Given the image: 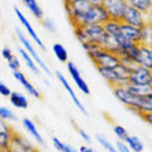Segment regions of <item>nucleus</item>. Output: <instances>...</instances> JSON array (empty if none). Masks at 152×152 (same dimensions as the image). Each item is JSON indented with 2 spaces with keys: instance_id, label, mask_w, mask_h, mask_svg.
Here are the masks:
<instances>
[{
  "instance_id": "obj_1",
  "label": "nucleus",
  "mask_w": 152,
  "mask_h": 152,
  "mask_svg": "<svg viewBox=\"0 0 152 152\" xmlns=\"http://www.w3.org/2000/svg\"><path fill=\"white\" fill-rule=\"evenodd\" d=\"M112 91L113 96L116 97V100L120 101L129 109H132L133 112L138 113L140 116L152 112V96H133L132 93H129L126 90L124 86L112 87Z\"/></svg>"
},
{
  "instance_id": "obj_2",
  "label": "nucleus",
  "mask_w": 152,
  "mask_h": 152,
  "mask_svg": "<svg viewBox=\"0 0 152 152\" xmlns=\"http://www.w3.org/2000/svg\"><path fill=\"white\" fill-rule=\"evenodd\" d=\"M82 47L88 54L94 65L98 68H113L120 64V58L113 53L105 50L100 44L94 43H82Z\"/></svg>"
},
{
  "instance_id": "obj_3",
  "label": "nucleus",
  "mask_w": 152,
  "mask_h": 152,
  "mask_svg": "<svg viewBox=\"0 0 152 152\" xmlns=\"http://www.w3.org/2000/svg\"><path fill=\"white\" fill-rule=\"evenodd\" d=\"M75 35L80 43L100 44L102 37L105 36V31L104 26L100 24L79 25V26H75Z\"/></svg>"
},
{
  "instance_id": "obj_4",
  "label": "nucleus",
  "mask_w": 152,
  "mask_h": 152,
  "mask_svg": "<svg viewBox=\"0 0 152 152\" xmlns=\"http://www.w3.org/2000/svg\"><path fill=\"white\" fill-rule=\"evenodd\" d=\"M129 71L130 68L123 64H119L113 68H98L100 75L108 82L112 87L124 86L129 82Z\"/></svg>"
},
{
  "instance_id": "obj_5",
  "label": "nucleus",
  "mask_w": 152,
  "mask_h": 152,
  "mask_svg": "<svg viewBox=\"0 0 152 152\" xmlns=\"http://www.w3.org/2000/svg\"><path fill=\"white\" fill-rule=\"evenodd\" d=\"M17 36H18V40H20V43L22 44V48H24L25 51L28 53L29 56L32 57V60L35 61V64L37 65V68L40 69V71H43L46 75H53L51 73V69H50V66H48L46 62L43 61V58L39 56V53L35 50V47H33L32 42L29 40V37L25 35V32H22L21 29H17Z\"/></svg>"
},
{
  "instance_id": "obj_6",
  "label": "nucleus",
  "mask_w": 152,
  "mask_h": 152,
  "mask_svg": "<svg viewBox=\"0 0 152 152\" xmlns=\"http://www.w3.org/2000/svg\"><path fill=\"white\" fill-rule=\"evenodd\" d=\"M90 6H91V4L88 3L87 0H72V1H69V3L65 4L68 17H69V20H71L73 26H79V25L82 24L83 15L86 14V11L88 10Z\"/></svg>"
},
{
  "instance_id": "obj_7",
  "label": "nucleus",
  "mask_w": 152,
  "mask_h": 152,
  "mask_svg": "<svg viewBox=\"0 0 152 152\" xmlns=\"http://www.w3.org/2000/svg\"><path fill=\"white\" fill-rule=\"evenodd\" d=\"M137 86H151L152 87V69L144 68L140 65H133L129 71V82Z\"/></svg>"
},
{
  "instance_id": "obj_8",
  "label": "nucleus",
  "mask_w": 152,
  "mask_h": 152,
  "mask_svg": "<svg viewBox=\"0 0 152 152\" xmlns=\"http://www.w3.org/2000/svg\"><path fill=\"white\" fill-rule=\"evenodd\" d=\"M108 20H109V17L105 12L104 7L101 4H96V6H90L88 7V10L83 15V20H82V24L80 25H91V24L104 25Z\"/></svg>"
},
{
  "instance_id": "obj_9",
  "label": "nucleus",
  "mask_w": 152,
  "mask_h": 152,
  "mask_svg": "<svg viewBox=\"0 0 152 152\" xmlns=\"http://www.w3.org/2000/svg\"><path fill=\"white\" fill-rule=\"evenodd\" d=\"M120 22L127 24V25H130V26H134V28H141V26H144L145 24H148L149 21H148V18H147V14H142V12L137 11L136 8L127 6V7L124 8L123 14H122Z\"/></svg>"
},
{
  "instance_id": "obj_10",
  "label": "nucleus",
  "mask_w": 152,
  "mask_h": 152,
  "mask_svg": "<svg viewBox=\"0 0 152 152\" xmlns=\"http://www.w3.org/2000/svg\"><path fill=\"white\" fill-rule=\"evenodd\" d=\"M101 6L104 7L105 12L108 14L109 20L120 21L124 8L127 7V1L126 0H102Z\"/></svg>"
},
{
  "instance_id": "obj_11",
  "label": "nucleus",
  "mask_w": 152,
  "mask_h": 152,
  "mask_svg": "<svg viewBox=\"0 0 152 152\" xmlns=\"http://www.w3.org/2000/svg\"><path fill=\"white\" fill-rule=\"evenodd\" d=\"M14 12H15V15H17V18H18V21H20V24L22 25V28L25 29V35L31 37V39H32L33 42L37 44V47H39L40 50H44V48H46V46H44V43L40 40L39 35H37L36 31L33 29L32 24L29 22V20L24 15V12L21 11L18 7H14Z\"/></svg>"
},
{
  "instance_id": "obj_12",
  "label": "nucleus",
  "mask_w": 152,
  "mask_h": 152,
  "mask_svg": "<svg viewBox=\"0 0 152 152\" xmlns=\"http://www.w3.org/2000/svg\"><path fill=\"white\" fill-rule=\"evenodd\" d=\"M8 152H39L35 145L26 138V137L21 136L20 133H15V136L12 137L11 144L7 148Z\"/></svg>"
},
{
  "instance_id": "obj_13",
  "label": "nucleus",
  "mask_w": 152,
  "mask_h": 152,
  "mask_svg": "<svg viewBox=\"0 0 152 152\" xmlns=\"http://www.w3.org/2000/svg\"><path fill=\"white\" fill-rule=\"evenodd\" d=\"M66 69H68V72H69V75H71V77H72V80L75 82L76 87L79 88L83 94L88 96V94H90V87H88V84L86 83V80L83 79V76L80 73L79 68L75 65V62L68 61V62H66Z\"/></svg>"
},
{
  "instance_id": "obj_14",
  "label": "nucleus",
  "mask_w": 152,
  "mask_h": 152,
  "mask_svg": "<svg viewBox=\"0 0 152 152\" xmlns=\"http://www.w3.org/2000/svg\"><path fill=\"white\" fill-rule=\"evenodd\" d=\"M56 76H57V79L60 80V83L62 84V87H64L65 90H66V93H68L69 96H71V100H72V101H73V104H75L76 107H77V109H79V111H80L82 113H83L84 116H87V115H88L87 109L84 108V105L82 104V101L79 100V97L76 96L75 90H73V88L71 87V84H69L68 79H66V77H65V76L62 75L61 72H57V73H56Z\"/></svg>"
},
{
  "instance_id": "obj_15",
  "label": "nucleus",
  "mask_w": 152,
  "mask_h": 152,
  "mask_svg": "<svg viewBox=\"0 0 152 152\" xmlns=\"http://www.w3.org/2000/svg\"><path fill=\"white\" fill-rule=\"evenodd\" d=\"M15 133L17 132L12 129L11 124H8L6 120L0 119V149H7L10 147Z\"/></svg>"
},
{
  "instance_id": "obj_16",
  "label": "nucleus",
  "mask_w": 152,
  "mask_h": 152,
  "mask_svg": "<svg viewBox=\"0 0 152 152\" xmlns=\"http://www.w3.org/2000/svg\"><path fill=\"white\" fill-rule=\"evenodd\" d=\"M12 76H14V79H15L17 82H20V83L22 84V87L26 90V93H28L29 96L35 97V98H40V97H42V94H40V91L37 90V87H35V86L29 82V79L26 77L25 73H22L21 71H14Z\"/></svg>"
},
{
  "instance_id": "obj_17",
  "label": "nucleus",
  "mask_w": 152,
  "mask_h": 152,
  "mask_svg": "<svg viewBox=\"0 0 152 152\" xmlns=\"http://www.w3.org/2000/svg\"><path fill=\"white\" fill-rule=\"evenodd\" d=\"M119 36L123 37L124 40H127L133 44H138V37H140V28H134L127 24L120 22L119 28Z\"/></svg>"
},
{
  "instance_id": "obj_18",
  "label": "nucleus",
  "mask_w": 152,
  "mask_h": 152,
  "mask_svg": "<svg viewBox=\"0 0 152 152\" xmlns=\"http://www.w3.org/2000/svg\"><path fill=\"white\" fill-rule=\"evenodd\" d=\"M22 126H24V129L26 130V133L32 137L33 140L36 141L37 144H40V145L44 144L43 136H42V134H40V132L37 130L36 124H35V122H33V120H31L29 118H24V119H22Z\"/></svg>"
},
{
  "instance_id": "obj_19",
  "label": "nucleus",
  "mask_w": 152,
  "mask_h": 152,
  "mask_svg": "<svg viewBox=\"0 0 152 152\" xmlns=\"http://www.w3.org/2000/svg\"><path fill=\"white\" fill-rule=\"evenodd\" d=\"M8 100H10L12 107H15L18 109H26L29 105V101L26 98V96L24 93H20V91H11V94L8 96Z\"/></svg>"
},
{
  "instance_id": "obj_20",
  "label": "nucleus",
  "mask_w": 152,
  "mask_h": 152,
  "mask_svg": "<svg viewBox=\"0 0 152 152\" xmlns=\"http://www.w3.org/2000/svg\"><path fill=\"white\" fill-rule=\"evenodd\" d=\"M127 6L148 15L152 8V0H127Z\"/></svg>"
},
{
  "instance_id": "obj_21",
  "label": "nucleus",
  "mask_w": 152,
  "mask_h": 152,
  "mask_svg": "<svg viewBox=\"0 0 152 152\" xmlns=\"http://www.w3.org/2000/svg\"><path fill=\"white\" fill-rule=\"evenodd\" d=\"M124 87L129 93H132L133 96H152V87L151 86H137V84H124Z\"/></svg>"
},
{
  "instance_id": "obj_22",
  "label": "nucleus",
  "mask_w": 152,
  "mask_h": 152,
  "mask_svg": "<svg viewBox=\"0 0 152 152\" xmlns=\"http://www.w3.org/2000/svg\"><path fill=\"white\" fill-rule=\"evenodd\" d=\"M152 40V26L151 24H145L140 28V37H138V44L141 46H151Z\"/></svg>"
},
{
  "instance_id": "obj_23",
  "label": "nucleus",
  "mask_w": 152,
  "mask_h": 152,
  "mask_svg": "<svg viewBox=\"0 0 152 152\" xmlns=\"http://www.w3.org/2000/svg\"><path fill=\"white\" fill-rule=\"evenodd\" d=\"M123 142L127 145L129 149L132 152H142L144 151V144H142V141L137 136H130V134H129L123 140Z\"/></svg>"
},
{
  "instance_id": "obj_24",
  "label": "nucleus",
  "mask_w": 152,
  "mask_h": 152,
  "mask_svg": "<svg viewBox=\"0 0 152 152\" xmlns=\"http://www.w3.org/2000/svg\"><path fill=\"white\" fill-rule=\"evenodd\" d=\"M22 3L35 18H37V20L43 18V10H42V7L39 6L36 0H22Z\"/></svg>"
},
{
  "instance_id": "obj_25",
  "label": "nucleus",
  "mask_w": 152,
  "mask_h": 152,
  "mask_svg": "<svg viewBox=\"0 0 152 152\" xmlns=\"http://www.w3.org/2000/svg\"><path fill=\"white\" fill-rule=\"evenodd\" d=\"M53 53H54V56H56V58L60 62H68L69 61V54L68 51H66V48H65L64 44L61 43H54L53 44Z\"/></svg>"
},
{
  "instance_id": "obj_26",
  "label": "nucleus",
  "mask_w": 152,
  "mask_h": 152,
  "mask_svg": "<svg viewBox=\"0 0 152 152\" xmlns=\"http://www.w3.org/2000/svg\"><path fill=\"white\" fill-rule=\"evenodd\" d=\"M104 31L108 36H119V28H120V21L108 20L104 25Z\"/></svg>"
},
{
  "instance_id": "obj_27",
  "label": "nucleus",
  "mask_w": 152,
  "mask_h": 152,
  "mask_svg": "<svg viewBox=\"0 0 152 152\" xmlns=\"http://www.w3.org/2000/svg\"><path fill=\"white\" fill-rule=\"evenodd\" d=\"M18 53H20V56L22 57V60L25 61V64H26V66H28V69H31V71H32L33 73H37V75H39L40 73V69L37 68V65L35 64V61L32 60V57L29 56L28 53L25 51L24 48L22 47H20L18 48Z\"/></svg>"
},
{
  "instance_id": "obj_28",
  "label": "nucleus",
  "mask_w": 152,
  "mask_h": 152,
  "mask_svg": "<svg viewBox=\"0 0 152 152\" xmlns=\"http://www.w3.org/2000/svg\"><path fill=\"white\" fill-rule=\"evenodd\" d=\"M97 141H98V144L104 148V151H108V152H116V148L115 145L111 142V141L107 138V137H104L102 134H97Z\"/></svg>"
},
{
  "instance_id": "obj_29",
  "label": "nucleus",
  "mask_w": 152,
  "mask_h": 152,
  "mask_svg": "<svg viewBox=\"0 0 152 152\" xmlns=\"http://www.w3.org/2000/svg\"><path fill=\"white\" fill-rule=\"evenodd\" d=\"M0 119L6 120V122H8V120H17V116L10 108H7V107H0Z\"/></svg>"
},
{
  "instance_id": "obj_30",
  "label": "nucleus",
  "mask_w": 152,
  "mask_h": 152,
  "mask_svg": "<svg viewBox=\"0 0 152 152\" xmlns=\"http://www.w3.org/2000/svg\"><path fill=\"white\" fill-rule=\"evenodd\" d=\"M112 130H113V134H115L118 138H119L120 141H123L126 137L129 136V133H127V130L123 127V126H120V124H113V127H112Z\"/></svg>"
},
{
  "instance_id": "obj_31",
  "label": "nucleus",
  "mask_w": 152,
  "mask_h": 152,
  "mask_svg": "<svg viewBox=\"0 0 152 152\" xmlns=\"http://www.w3.org/2000/svg\"><path fill=\"white\" fill-rule=\"evenodd\" d=\"M40 21H42V25H43V28L46 29V31H48V32H51V33L56 32V24H54V21H53L51 18L43 17Z\"/></svg>"
},
{
  "instance_id": "obj_32",
  "label": "nucleus",
  "mask_w": 152,
  "mask_h": 152,
  "mask_svg": "<svg viewBox=\"0 0 152 152\" xmlns=\"http://www.w3.org/2000/svg\"><path fill=\"white\" fill-rule=\"evenodd\" d=\"M7 64H8V68L11 69L12 72H14V71H20V68H21V62H20V60L17 58V56H14L11 60H8Z\"/></svg>"
},
{
  "instance_id": "obj_33",
  "label": "nucleus",
  "mask_w": 152,
  "mask_h": 152,
  "mask_svg": "<svg viewBox=\"0 0 152 152\" xmlns=\"http://www.w3.org/2000/svg\"><path fill=\"white\" fill-rule=\"evenodd\" d=\"M51 142H53V145H54V148H56L57 151L64 152V149H65V142H62V141H61L58 137H53V138H51Z\"/></svg>"
},
{
  "instance_id": "obj_34",
  "label": "nucleus",
  "mask_w": 152,
  "mask_h": 152,
  "mask_svg": "<svg viewBox=\"0 0 152 152\" xmlns=\"http://www.w3.org/2000/svg\"><path fill=\"white\" fill-rule=\"evenodd\" d=\"M14 56H15V54H14V51H12L10 47H3V50H1V57H3L6 61L11 60Z\"/></svg>"
},
{
  "instance_id": "obj_35",
  "label": "nucleus",
  "mask_w": 152,
  "mask_h": 152,
  "mask_svg": "<svg viewBox=\"0 0 152 152\" xmlns=\"http://www.w3.org/2000/svg\"><path fill=\"white\" fill-rule=\"evenodd\" d=\"M11 94V90L8 87L7 84H4L1 80H0V96H4V97H8Z\"/></svg>"
},
{
  "instance_id": "obj_36",
  "label": "nucleus",
  "mask_w": 152,
  "mask_h": 152,
  "mask_svg": "<svg viewBox=\"0 0 152 152\" xmlns=\"http://www.w3.org/2000/svg\"><path fill=\"white\" fill-rule=\"evenodd\" d=\"M115 148H116V152H132L130 149H129V147L126 144H124L123 141H118L115 145Z\"/></svg>"
},
{
  "instance_id": "obj_37",
  "label": "nucleus",
  "mask_w": 152,
  "mask_h": 152,
  "mask_svg": "<svg viewBox=\"0 0 152 152\" xmlns=\"http://www.w3.org/2000/svg\"><path fill=\"white\" fill-rule=\"evenodd\" d=\"M77 133H79V136L83 138L86 142H91V137H90V134H88L84 129H80V127H77Z\"/></svg>"
},
{
  "instance_id": "obj_38",
  "label": "nucleus",
  "mask_w": 152,
  "mask_h": 152,
  "mask_svg": "<svg viewBox=\"0 0 152 152\" xmlns=\"http://www.w3.org/2000/svg\"><path fill=\"white\" fill-rule=\"evenodd\" d=\"M64 152H79L77 149L75 148V147H72V145H69V144H65V149Z\"/></svg>"
},
{
  "instance_id": "obj_39",
  "label": "nucleus",
  "mask_w": 152,
  "mask_h": 152,
  "mask_svg": "<svg viewBox=\"0 0 152 152\" xmlns=\"http://www.w3.org/2000/svg\"><path fill=\"white\" fill-rule=\"evenodd\" d=\"M77 151H79V152H96L93 148H88V147H86V145H82Z\"/></svg>"
},
{
  "instance_id": "obj_40",
  "label": "nucleus",
  "mask_w": 152,
  "mask_h": 152,
  "mask_svg": "<svg viewBox=\"0 0 152 152\" xmlns=\"http://www.w3.org/2000/svg\"><path fill=\"white\" fill-rule=\"evenodd\" d=\"M142 118H144V120L147 122V123L151 124V122H152V119H151L152 115H151V113H145V115H142Z\"/></svg>"
},
{
  "instance_id": "obj_41",
  "label": "nucleus",
  "mask_w": 152,
  "mask_h": 152,
  "mask_svg": "<svg viewBox=\"0 0 152 152\" xmlns=\"http://www.w3.org/2000/svg\"><path fill=\"white\" fill-rule=\"evenodd\" d=\"M87 1L91 4V6H96V4H101V3H102V0H87Z\"/></svg>"
},
{
  "instance_id": "obj_42",
  "label": "nucleus",
  "mask_w": 152,
  "mask_h": 152,
  "mask_svg": "<svg viewBox=\"0 0 152 152\" xmlns=\"http://www.w3.org/2000/svg\"><path fill=\"white\" fill-rule=\"evenodd\" d=\"M0 152H8L7 149H0Z\"/></svg>"
},
{
  "instance_id": "obj_43",
  "label": "nucleus",
  "mask_w": 152,
  "mask_h": 152,
  "mask_svg": "<svg viewBox=\"0 0 152 152\" xmlns=\"http://www.w3.org/2000/svg\"><path fill=\"white\" fill-rule=\"evenodd\" d=\"M126 1H127V0H126Z\"/></svg>"
}]
</instances>
